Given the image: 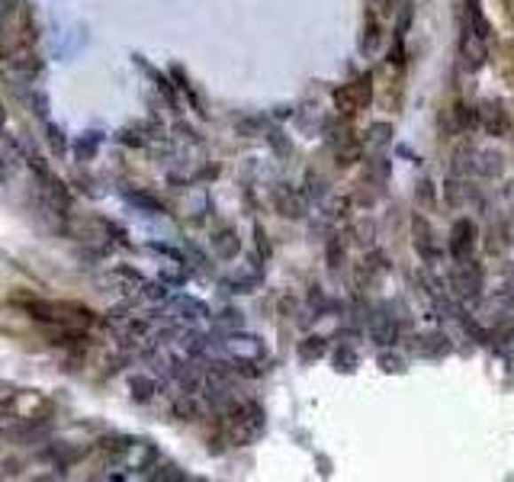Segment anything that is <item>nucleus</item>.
I'll return each mask as SVG.
<instances>
[{"instance_id": "nucleus-1", "label": "nucleus", "mask_w": 514, "mask_h": 482, "mask_svg": "<svg viewBox=\"0 0 514 482\" xmlns=\"http://www.w3.org/2000/svg\"><path fill=\"white\" fill-rule=\"evenodd\" d=\"M23 312L29 319L43 321V325H71V328H87L93 321V315L87 312L84 305L75 303H55V299H20Z\"/></svg>"}, {"instance_id": "nucleus-2", "label": "nucleus", "mask_w": 514, "mask_h": 482, "mask_svg": "<svg viewBox=\"0 0 514 482\" xmlns=\"http://www.w3.org/2000/svg\"><path fill=\"white\" fill-rule=\"evenodd\" d=\"M370 103H373V75L370 71L354 77L351 84H341L335 91V110L341 113V116H354V113L367 110Z\"/></svg>"}, {"instance_id": "nucleus-3", "label": "nucleus", "mask_w": 514, "mask_h": 482, "mask_svg": "<svg viewBox=\"0 0 514 482\" xmlns=\"http://www.w3.org/2000/svg\"><path fill=\"white\" fill-rule=\"evenodd\" d=\"M29 168L36 170V178L43 180V200L49 209H55L59 216H67V209H71V190H67V184L59 178V174H51L49 164H39V158L36 154H29Z\"/></svg>"}, {"instance_id": "nucleus-4", "label": "nucleus", "mask_w": 514, "mask_h": 482, "mask_svg": "<svg viewBox=\"0 0 514 482\" xmlns=\"http://www.w3.org/2000/svg\"><path fill=\"white\" fill-rule=\"evenodd\" d=\"M476 119H479L482 129H486L489 136H495V138H508V136H511V129H514L508 110L502 107V103H495V100L482 103L479 110H476Z\"/></svg>"}, {"instance_id": "nucleus-5", "label": "nucleus", "mask_w": 514, "mask_h": 482, "mask_svg": "<svg viewBox=\"0 0 514 482\" xmlns=\"http://www.w3.org/2000/svg\"><path fill=\"white\" fill-rule=\"evenodd\" d=\"M472 248H476V225H472V219H460L450 232V254L456 261H470Z\"/></svg>"}, {"instance_id": "nucleus-6", "label": "nucleus", "mask_w": 514, "mask_h": 482, "mask_svg": "<svg viewBox=\"0 0 514 482\" xmlns=\"http://www.w3.org/2000/svg\"><path fill=\"white\" fill-rule=\"evenodd\" d=\"M273 203H277V209L283 212L287 219L303 216V200H299V194H296V190H289V186H280L277 196H273Z\"/></svg>"}, {"instance_id": "nucleus-7", "label": "nucleus", "mask_w": 514, "mask_h": 482, "mask_svg": "<svg viewBox=\"0 0 514 482\" xmlns=\"http://www.w3.org/2000/svg\"><path fill=\"white\" fill-rule=\"evenodd\" d=\"M129 390H132L135 402H152L154 392H158V383H154L152 376H145V373H132V376H129Z\"/></svg>"}, {"instance_id": "nucleus-8", "label": "nucleus", "mask_w": 514, "mask_h": 482, "mask_svg": "<svg viewBox=\"0 0 514 482\" xmlns=\"http://www.w3.org/2000/svg\"><path fill=\"white\" fill-rule=\"evenodd\" d=\"M126 200L135 206V209L152 212V216H164V203H161L158 196H152V194H142V190H126Z\"/></svg>"}, {"instance_id": "nucleus-9", "label": "nucleus", "mask_w": 514, "mask_h": 482, "mask_svg": "<svg viewBox=\"0 0 514 482\" xmlns=\"http://www.w3.org/2000/svg\"><path fill=\"white\" fill-rule=\"evenodd\" d=\"M170 412L178 415L180 422H200V418H202V406L196 402V396H180V399H174Z\"/></svg>"}, {"instance_id": "nucleus-10", "label": "nucleus", "mask_w": 514, "mask_h": 482, "mask_svg": "<svg viewBox=\"0 0 514 482\" xmlns=\"http://www.w3.org/2000/svg\"><path fill=\"white\" fill-rule=\"evenodd\" d=\"M216 251H219L225 261H232V257L241 251V241L235 238V232H232V229L219 232V235H216Z\"/></svg>"}, {"instance_id": "nucleus-11", "label": "nucleus", "mask_w": 514, "mask_h": 482, "mask_svg": "<svg viewBox=\"0 0 514 482\" xmlns=\"http://www.w3.org/2000/svg\"><path fill=\"white\" fill-rule=\"evenodd\" d=\"M45 142L51 145V152L55 154H67V138L55 122H45Z\"/></svg>"}, {"instance_id": "nucleus-12", "label": "nucleus", "mask_w": 514, "mask_h": 482, "mask_svg": "<svg viewBox=\"0 0 514 482\" xmlns=\"http://www.w3.org/2000/svg\"><path fill=\"white\" fill-rule=\"evenodd\" d=\"M142 68H145V71H148V75L154 77V84H158V91L164 93V97H168V100H170V107H174V110H178V91H174V87L168 84V77L161 75V71H154L152 65H145V61H142Z\"/></svg>"}, {"instance_id": "nucleus-13", "label": "nucleus", "mask_w": 514, "mask_h": 482, "mask_svg": "<svg viewBox=\"0 0 514 482\" xmlns=\"http://www.w3.org/2000/svg\"><path fill=\"white\" fill-rule=\"evenodd\" d=\"M325 347H328L325 338H309L303 347H299V357H303V360H319V357L325 354Z\"/></svg>"}, {"instance_id": "nucleus-14", "label": "nucleus", "mask_w": 514, "mask_h": 482, "mask_svg": "<svg viewBox=\"0 0 514 482\" xmlns=\"http://www.w3.org/2000/svg\"><path fill=\"white\" fill-rule=\"evenodd\" d=\"M380 39H383V29H380V23L370 17V23H367V36H363V51H373L376 45H380Z\"/></svg>"}, {"instance_id": "nucleus-15", "label": "nucleus", "mask_w": 514, "mask_h": 482, "mask_svg": "<svg viewBox=\"0 0 514 482\" xmlns=\"http://www.w3.org/2000/svg\"><path fill=\"white\" fill-rule=\"evenodd\" d=\"M254 245H257V251H261V257H264V261H267V257H270V245H267V232H264V225H261V222L254 225Z\"/></svg>"}, {"instance_id": "nucleus-16", "label": "nucleus", "mask_w": 514, "mask_h": 482, "mask_svg": "<svg viewBox=\"0 0 514 482\" xmlns=\"http://www.w3.org/2000/svg\"><path fill=\"white\" fill-rule=\"evenodd\" d=\"M152 251L164 254V257H174V261H178V264H186V257L178 251V248H168V245H152Z\"/></svg>"}, {"instance_id": "nucleus-17", "label": "nucleus", "mask_w": 514, "mask_h": 482, "mask_svg": "<svg viewBox=\"0 0 514 482\" xmlns=\"http://www.w3.org/2000/svg\"><path fill=\"white\" fill-rule=\"evenodd\" d=\"M7 129V110H4V103H0V132Z\"/></svg>"}, {"instance_id": "nucleus-18", "label": "nucleus", "mask_w": 514, "mask_h": 482, "mask_svg": "<svg viewBox=\"0 0 514 482\" xmlns=\"http://www.w3.org/2000/svg\"><path fill=\"white\" fill-rule=\"evenodd\" d=\"M4 174H7V164H4V154H0V180H4Z\"/></svg>"}]
</instances>
